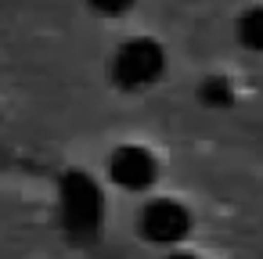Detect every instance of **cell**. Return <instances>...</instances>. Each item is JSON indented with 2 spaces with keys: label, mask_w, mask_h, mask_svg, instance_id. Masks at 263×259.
<instances>
[{
  "label": "cell",
  "mask_w": 263,
  "mask_h": 259,
  "mask_svg": "<svg viewBox=\"0 0 263 259\" xmlns=\"http://www.w3.org/2000/svg\"><path fill=\"white\" fill-rule=\"evenodd\" d=\"M58 198H62V227L69 230V237H72V241H90V237H98L101 216H105V202H101L98 184H94L87 173L69 169V173L62 176Z\"/></svg>",
  "instance_id": "6da1fadb"
},
{
  "label": "cell",
  "mask_w": 263,
  "mask_h": 259,
  "mask_svg": "<svg viewBox=\"0 0 263 259\" xmlns=\"http://www.w3.org/2000/svg\"><path fill=\"white\" fill-rule=\"evenodd\" d=\"M162 69H166L162 47L155 40H144V36L126 40L116 51V58H112V79L123 90H144V87H152L162 76Z\"/></svg>",
  "instance_id": "7a4b0ae2"
},
{
  "label": "cell",
  "mask_w": 263,
  "mask_h": 259,
  "mask_svg": "<svg viewBox=\"0 0 263 259\" xmlns=\"http://www.w3.org/2000/svg\"><path fill=\"white\" fill-rule=\"evenodd\" d=\"M187 230H191V212L180 202L159 198V202H148L144 212H141V234L155 245H173Z\"/></svg>",
  "instance_id": "3957f363"
},
{
  "label": "cell",
  "mask_w": 263,
  "mask_h": 259,
  "mask_svg": "<svg viewBox=\"0 0 263 259\" xmlns=\"http://www.w3.org/2000/svg\"><path fill=\"white\" fill-rule=\"evenodd\" d=\"M108 173H112V180H116L119 187H126V191H144V187L155 180V158H152V151H144V148H137V144H126V148H119V151L108 158Z\"/></svg>",
  "instance_id": "277c9868"
},
{
  "label": "cell",
  "mask_w": 263,
  "mask_h": 259,
  "mask_svg": "<svg viewBox=\"0 0 263 259\" xmlns=\"http://www.w3.org/2000/svg\"><path fill=\"white\" fill-rule=\"evenodd\" d=\"M238 40H241L249 51H263V4H259V8H249V11L238 18Z\"/></svg>",
  "instance_id": "5b68a950"
},
{
  "label": "cell",
  "mask_w": 263,
  "mask_h": 259,
  "mask_svg": "<svg viewBox=\"0 0 263 259\" xmlns=\"http://www.w3.org/2000/svg\"><path fill=\"white\" fill-rule=\"evenodd\" d=\"M198 97H202V105H209V108H227V105L234 101V90H231V83H227L223 76H213V79L202 83Z\"/></svg>",
  "instance_id": "8992f818"
},
{
  "label": "cell",
  "mask_w": 263,
  "mask_h": 259,
  "mask_svg": "<svg viewBox=\"0 0 263 259\" xmlns=\"http://www.w3.org/2000/svg\"><path fill=\"white\" fill-rule=\"evenodd\" d=\"M87 4L98 11V15H108V18H116V15H126L137 0H87Z\"/></svg>",
  "instance_id": "52a82bcc"
},
{
  "label": "cell",
  "mask_w": 263,
  "mask_h": 259,
  "mask_svg": "<svg viewBox=\"0 0 263 259\" xmlns=\"http://www.w3.org/2000/svg\"><path fill=\"white\" fill-rule=\"evenodd\" d=\"M170 259H195V255H170Z\"/></svg>",
  "instance_id": "ba28073f"
}]
</instances>
